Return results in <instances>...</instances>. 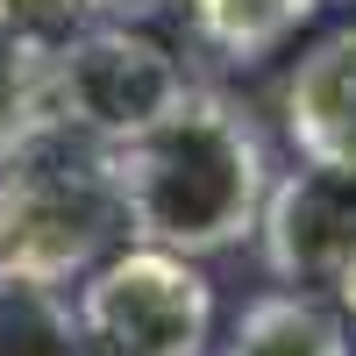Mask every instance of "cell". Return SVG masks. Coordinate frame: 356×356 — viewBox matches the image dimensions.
<instances>
[{
    "instance_id": "obj_4",
    "label": "cell",
    "mask_w": 356,
    "mask_h": 356,
    "mask_svg": "<svg viewBox=\"0 0 356 356\" xmlns=\"http://www.w3.org/2000/svg\"><path fill=\"white\" fill-rule=\"evenodd\" d=\"M79 328L93 356H200L214 335V285L193 257L136 243L79 285Z\"/></svg>"
},
{
    "instance_id": "obj_5",
    "label": "cell",
    "mask_w": 356,
    "mask_h": 356,
    "mask_svg": "<svg viewBox=\"0 0 356 356\" xmlns=\"http://www.w3.org/2000/svg\"><path fill=\"white\" fill-rule=\"evenodd\" d=\"M264 264L271 278H285L292 292L307 285H335L356 257V178L349 171H321L300 164L292 178H278L264 200Z\"/></svg>"
},
{
    "instance_id": "obj_8",
    "label": "cell",
    "mask_w": 356,
    "mask_h": 356,
    "mask_svg": "<svg viewBox=\"0 0 356 356\" xmlns=\"http://www.w3.org/2000/svg\"><path fill=\"white\" fill-rule=\"evenodd\" d=\"M321 8H328V0H193V29L228 65H257V57H271L285 36H300Z\"/></svg>"
},
{
    "instance_id": "obj_6",
    "label": "cell",
    "mask_w": 356,
    "mask_h": 356,
    "mask_svg": "<svg viewBox=\"0 0 356 356\" xmlns=\"http://www.w3.org/2000/svg\"><path fill=\"white\" fill-rule=\"evenodd\" d=\"M285 136L300 164L356 178V29L321 36L285 86Z\"/></svg>"
},
{
    "instance_id": "obj_3",
    "label": "cell",
    "mask_w": 356,
    "mask_h": 356,
    "mask_svg": "<svg viewBox=\"0 0 356 356\" xmlns=\"http://www.w3.org/2000/svg\"><path fill=\"white\" fill-rule=\"evenodd\" d=\"M186 93H193L186 65H178L157 36L122 29V22H93L43 72V114L57 129H79V136L107 143V150H122L129 136L164 122Z\"/></svg>"
},
{
    "instance_id": "obj_9",
    "label": "cell",
    "mask_w": 356,
    "mask_h": 356,
    "mask_svg": "<svg viewBox=\"0 0 356 356\" xmlns=\"http://www.w3.org/2000/svg\"><path fill=\"white\" fill-rule=\"evenodd\" d=\"M0 356H93L79 328V307L57 285L0 271Z\"/></svg>"
},
{
    "instance_id": "obj_10",
    "label": "cell",
    "mask_w": 356,
    "mask_h": 356,
    "mask_svg": "<svg viewBox=\"0 0 356 356\" xmlns=\"http://www.w3.org/2000/svg\"><path fill=\"white\" fill-rule=\"evenodd\" d=\"M93 22H100V0H0V50L50 72Z\"/></svg>"
},
{
    "instance_id": "obj_7",
    "label": "cell",
    "mask_w": 356,
    "mask_h": 356,
    "mask_svg": "<svg viewBox=\"0 0 356 356\" xmlns=\"http://www.w3.org/2000/svg\"><path fill=\"white\" fill-rule=\"evenodd\" d=\"M228 356H356V335L321 292H264L257 307H243Z\"/></svg>"
},
{
    "instance_id": "obj_12",
    "label": "cell",
    "mask_w": 356,
    "mask_h": 356,
    "mask_svg": "<svg viewBox=\"0 0 356 356\" xmlns=\"http://www.w3.org/2000/svg\"><path fill=\"white\" fill-rule=\"evenodd\" d=\"M335 307H342V321H349V335H356V257H349V271L335 278Z\"/></svg>"
},
{
    "instance_id": "obj_1",
    "label": "cell",
    "mask_w": 356,
    "mask_h": 356,
    "mask_svg": "<svg viewBox=\"0 0 356 356\" xmlns=\"http://www.w3.org/2000/svg\"><path fill=\"white\" fill-rule=\"evenodd\" d=\"M114 186L136 243L171 257H214L257 235L271 200V157L257 122L228 93L193 86L164 122L114 150Z\"/></svg>"
},
{
    "instance_id": "obj_11",
    "label": "cell",
    "mask_w": 356,
    "mask_h": 356,
    "mask_svg": "<svg viewBox=\"0 0 356 356\" xmlns=\"http://www.w3.org/2000/svg\"><path fill=\"white\" fill-rule=\"evenodd\" d=\"M43 122H50L43 114V65H22V57L0 50V157L22 136H36Z\"/></svg>"
},
{
    "instance_id": "obj_2",
    "label": "cell",
    "mask_w": 356,
    "mask_h": 356,
    "mask_svg": "<svg viewBox=\"0 0 356 356\" xmlns=\"http://www.w3.org/2000/svg\"><path fill=\"white\" fill-rule=\"evenodd\" d=\"M114 235H129L114 150L79 129L43 122L0 157V271L65 285L93 271Z\"/></svg>"
}]
</instances>
